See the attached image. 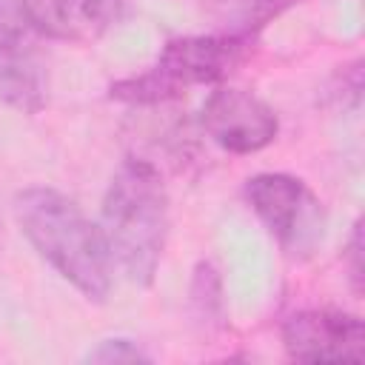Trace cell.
<instances>
[{"label":"cell","mask_w":365,"mask_h":365,"mask_svg":"<svg viewBox=\"0 0 365 365\" xmlns=\"http://www.w3.org/2000/svg\"><path fill=\"white\" fill-rule=\"evenodd\" d=\"M83 362H103V365H111V362H151V354L143 351L134 339L108 336V339H100L94 348H88Z\"/></svg>","instance_id":"11"},{"label":"cell","mask_w":365,"mask_h":365,"mask_svg":"<svg viewBox=\"0 0 365 365\" xmlns=\"http://www.w3.org/2000/svg\"><path fill=\"white\" fill-rule=\"evenodd\" d=\"M251 46L254 37H240L228 31L174 37L163 46L151 68L111 83L108 97L134 108L165 106L194 86H211L225 80L248 57Z\"/></svg>","instance_id":"3"},{"label":"cell","mask_w":365,"mask_h":365,"mask_svg":"<svg viewBox=\"0 0 365 365\" xmlns=\"http://www.w3.org/2000/svg\"><path fill=\"white\" fill-rule=\"evenodd\" d=\"M245 200L285 257L308 259L322 245L328 214L305 180L285 171H262L245 180Z\"/></svg>","instance_id":"4"},{"label":"cell","mask_w":365,"mask_h":365,"mask_svg":"<svg viewBox=\"0 0 365 365\" xmlns=\"http://www.w3.org/2000/svg\"><path fill=\"white\" fill-rule=\"evenodd\" d=\"M345 259H348V277H351L354 294H362V225H359V220L351 228V237L345 245Z\"/></svg>","instance_id":"12"},{"label":"cell","mask_w":365,"mask_h":365,"mask_svg":"<svg viewBox=\"0 0 365 365\" xmlns=\"http://www.w3.org/2000/svg\"><path fill=\"white\" fill-rule=\"evenodd\" d=\"M100 231L114 268L148 288L160 271L171 214L160 168L143 157H125L108 180L100 208Z\"/></svg>","instance_id":"2"},{"label":"cell","mask_w":365,"mask_h":365,"mask_svg":"<svg viewBox=\"0 0 365 365\" xmlns=\"http://www.w3.org/2000/svg\"><path fill=\"white\" fill-rule=\"evenodd\" d=\"M214 3L222 31L257 40L262 26H268L274 17H279L285 9L297 6L299 0H214Z\"/></svg>","instance_id":"9"},{"label":"cell","mask_w":365,"mask_h":365,"mask_svg":"<svg viewBox=\"0 0 365 365\" xmlns=\"http://www.w3.org/2000/svg\"><path fill=\"white\" fill-rule=\"evenodd\" d=\"M9 6L40 37L94 43L125 17L128 0H9Z\"/></svg>","instance_id":"8"},{"label":"cell","mask_w":365,"mask_h":365,"mask_svg":"<svg viewBox=\"0 0 365 365\" xmlns=\"http://www.w3.org/2000/svg\"><path fill=\"white\" fill-rule=\"evenodd\" d=\"M0 100L20 114H37L48 106L46 60L34 43V31L9 0H0Z\"/></svg>","instance_id":"7"},{"label":"cell","mask_w":365,"mask_h":365,"mask_svg":"<svg viewBox=\"0 0 365 365\" xmlns=\"http://www.w3.org/2000/svg\"><path fill=\"white\" fill-rule=\"evenodd\" d=\"M282 348L297 362H359L365 325L339 308H302L282 319Z\"/></svg>","instance_id":"6"},{"label":"cell","mask_w":365,"mask_h":365,"mask_svg":"<svg viewBox=\"0 0 365 365\" xmlns=\"http://www.w3.org/2000/svg\"><path fill=\"white\" fill-rule=\"evenodd\" d=\"M20 234L88 302H106L114 288V262L103 231L57 188L29 185L11 202Z\"/></svg>","instance_id":"1"},{"label":"cell","mask_w":365,"mask_h":365,"mask_svg":"<svg viewBox=\"0 0 365 365\" xmlns=\"http://www.w3.org/2000/svg\"><path fill=\"white\" fill-rule=\"evenodd\" d=\"M222 279L220 271L214 268V262L202 259L194 268L191 277V288H188V308L194 322H200L202 328H220L222 325Z\"/></svg>","instance_id":"10"},{"label":"cell","mask_w":365,"mask_h":365,"mask_svg":"<svg viewBox=\"0 0 365 365\" xmlns=\"http://www.w3.org/2000/svg\"><path fill=\"white\" fill-rule=\"evenodd\" d=\"M200 125L228 154H257L279 134L277 111L254 91L217 86L200 111Z\"/></svg>","instance_id":"5"}]
</instances>
